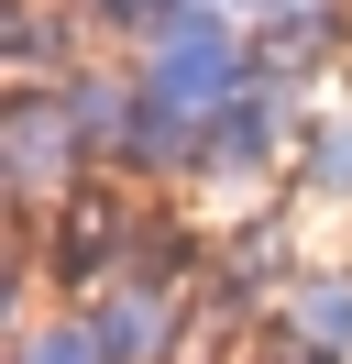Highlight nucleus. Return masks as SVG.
<instances>
[{"instance_id":"f257e3e1","label":"nucleus","mask_w":352,"mask_h":364,"mask_svg":"<svg viewBox=\"0 0 352 364\" xmlns=\"http://www.w3.org/2000/svg\"><path fill=\"white\" fill-rule=\"evenodd\" d=\"M143 45H154L143 55V100H165V111H187V122H220L242 89H253V67L220 45L209 11H176V23H154Z\"/></svg>"},{"instance_id":"f03ea898","label":"nucleus","mask_w":352,"mask_h":364,"mask_svg":"<svg viewBox=\"0 0 352 364\" xmlns=\"http://www.w3.org/2000/svg\"><path fill=\"white\" fill-rule=\"evenodd\" d=\"M77 166H88L77 100L22 89V111H11V188H22V199H55V188H77Z\"/></svg>"},{"instance_id":"7ed1b4c3","label":"nucleus","mask_w":352,"mask_h":364,"mask_svg":"<svg viewBox=\"0 0 352 364\" xmlns=\"http://www.w3.org/2000/svg\"><path fill=\"white\" fill-rule=\"evenodd\" d=\"M88 331H99V353H110V364H154V353L176 342V298H165V287H154V298L132 287V298H110Z\"/></svg>"},{"instance_id":"20e7f679","label":"nucleus","mask_w":352,"mask_h":364,"mask_svg":"<svg viewBox=\"0 0 352 364\" xmlns=\"http://www.w3.org/2000/svg\"><path fill=\"white\" fill-rule=\"evenodd\" d=\"M275 133H286V100L253 77V89H242L231 111L209 122V166H231V177H242V166H264V155H275Z\"/></svg>"},{"instance_id":"39448f33","label":"nucleus","mask_w":352,"mask_h":364,"mask_svg":"<svg viewBox=\"0 0 352 364\" xmlns=\"http://www.w3.org/2000/svg\"><path fill=\"white\" fill-rule=\"evenodd\" d=\"M286 342H308V353L341 364L352 353V276H308V287L286 298Z\"/></svg>"},{"instance_id":"423d86ee","label":"nucleus","mask_w":352,"mask_h":364,"mask_svg":"<svg viewBox=\"0 0 352 364\" xmlns=\"http://www.w3.org/2000/svg\"><path fill=\"white\" fill-rule=\"evenodd\" d=\"M11 364H110V353H99V331H88V320H33Z\"/></svg>"},{"instance_id":"0eeeda50","label":"nucleus","mask_w":352,"mask_h":364,"mask_svg":"<svg viewBox=\"0 0 352 364\" xmlns=\"http://www.w3.org/2000/svg\"><path fill=\"white\" fill-rule=\"evenodd\" d=\"M11 67H22V77H44V67H55V23H44L33 0L11 11Z\"/></svg>"},{"instance_id":"6e6552de","label":"nucleus","mask_w":352,"mask_h":364,"mask_svg":"<svg viewBox=\"0 0 352 364\" xmlns=\"http://www.w3.org/2000/svg\"><path fill=\"white\" fill-rule=\"evenodd\" d=\"M308 144H319L308 177H319V188H352V122H341V133H308Z\"/></svg>"},{"instance_id":"1a4fd4ad","label":"nucleus","mask_w":352,"mask_h":364,"mask_svg":"<svg viewBox=\"0 0 352 364\" xmlns=\"http://www.w3.org/2000/svg\"><path fill=\"white\" fill-rule=\"evenodd\" d=\"M253 11H286V0H253Z\"/></svg>"}]
</instances>
